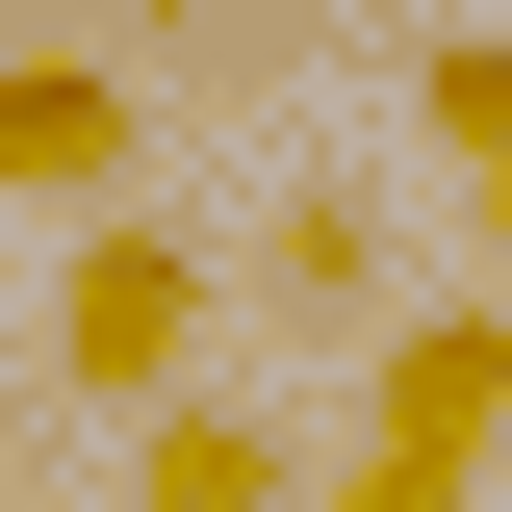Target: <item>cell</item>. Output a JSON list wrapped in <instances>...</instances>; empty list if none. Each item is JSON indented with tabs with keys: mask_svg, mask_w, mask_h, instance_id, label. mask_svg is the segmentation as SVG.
I'll list each match as a JSON object with an SVG mask.
<instances>
[{
	"mask_svg": "<svg viewBox=\"0 0 512 512\" xmlns=\"http://www.w3.org/2000/svg\"><path fill=\"white\" fill-rule=\"evenodd\" d=\"M256 282H282V308H359L384 231H359V205H282V231H256Z\"/></svg>",
	"mask_w": 512,
	"mask_h": 512,
	"instance_id": "8992f818",
	"label": "cell"
},
{
	"mask_svg": "<svg viewBox=\"0 0 512 512\" xmlns=\"http://www.w3.org/2000/svg\"><path fill=\"white\" fill-rule=\"evenodd\" d=\"M128 512H308V436H282V410H154V436H128Z\"/></svg>",
	"mask_w": 512,
	"mask_h": 512,
	"instance_id": "277c9868",
	"label": "cell"
},
{
	"mask_svg": "<svg viewBox=\"0 0 512 512\" xmlns=\"http://www.w3.org/2000/svg\"><path fill=\"white\" fill-rule=\"evenodd\" d=\"M487 461H512V282H487V308H410V333H384L359 461H333L308 512H461Z\"/></svg>",
	"mask_w": 512,
	"mask_h": 512,
	"instance_id": "6da1fadb",
	"label": "cell"
},
{
	"mask_svg": "<svg viewBox=\"0 0 512 512\" xmlns=\"http://www.w3.org/2000/svg\"><path fill=\"white\" fill-rule=\"evenodd\" d=\"M180 359H205V256L154 231V205H128V231H77V256H52V384L154 436V410H180Z\"/></svg>",
	"mask_w": 512,
	"mask_h": 512,
	"instance_id": "7a4b0ae2",
	"label": "cell"
},
{
	"mask_svg": "<svg viewBox=\"0 0 512 512\" xmlns=\"http://www.w3.org/2000/svg\"><path fill=\"white\" fill-rule=\"evenodd\" d=\"M410 103H436L461 180H512V26H436V52H410Z\"/></svg>",
	"mask_w": 512,
	"mask_h": 512,
	"instance_id": "5b68a950",
	"label": "cell"
},
{
	"mask_svg": "<svg viewBox=\"0 0 512 512\" xmlns=\"http://www.w3.org/2000/svg\"><path fill=\"white\" fill-rule=\"evenodd\" d=\"M461 205H487V282H512V180H461Z\"/></svg>",
	"mask_w": 512,
	"mask_h": 512,
	"instance_id": "52a82bcc",
	"label": "cell"
},
{
	"mask_svg": "<svg viewBox=\"0 0 512 512\" xmlns=\"http://www.w3.org/2000/svg\"><path fill=\"white\" fill-rule=\"evenodd\" d=\"M128 180H154V77L128 52H0V205L128 231Z\"/></svg>",
	"mask_w": 512,
	"mask_h": 512,
	"instance_id": "3957f363",
	"label": "cell"
}]
</instances>
